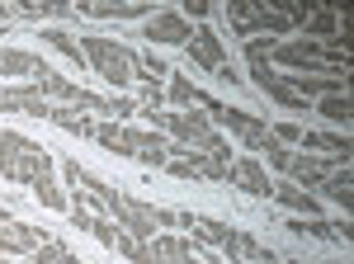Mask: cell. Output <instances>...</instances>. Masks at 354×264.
I'll return each mask as SVG.
<instances>
[{"mask_svg": "<svg viewBox=\"0 0 354 264\" xmlns=\"http://www.w3.org/2000/svg\"><path fill=\"white\" fill-rule=\"evenodd\" d=\"M354 180H350V165H340V170H335V175H326V180H322V194H326L330 203H340V208L350 212V203H354Z\"/></svg>", "mask_w": 354, "mask_h": 264, "instance_id": "22", "label": "cell"}, {"mask_svg": "<svg viewBox=\"0 0 354 264\" xmlns=\"http://www.w3.org/2000/svg\"><path fill=\"white\" fill-rule=\"evenodd\" d=\"M62 255H66V245H62V241H48V245H38V250L28 255V264H62Z\"/></svg>", "mask_w": 354, "mask_h": 264, "instance_id": "27", "label": "cell"}, {"mask_svg": "<svg viewBox=\"0 0 354 264\" xmlns=\"http://www.w3.org/2000/svg\"><path fill=\"white\" fill-rule=\"evenodd\" d=\"M95 142L113 156H133V128H123V123H95Z\"/></svg>", "mask_w": 354, "mask_h": 264, "instance_id": "20", "label": "cell"}, {"mask_svg": "<svg viewBox=\"0 0 354 264\" xmlns=\"http://www.w3.org/2000/svg\"><path fill=\"white\" fill-rule=\"evenodd\" d=\"M189 264H198V260H189Z\"/></svg>", "mask_w": 354, "mask_h": 264, "instance_id": "36", "label": "cell"}, {"mask_svg": "<svg viewBox=\"0 0 354 264\" xmlns=\"http://www.w3.org/2000/svg\"><path fill=\"white\" fill-rule=\"evenodd\" d=\"M283 264H302V260H283Z\"/></svg>", "mask_w": 354, "mask_h": 264, "instance_id": "35", "label": "cell"}, {"mask_svg": "<svg viewBox=\"0 0 354 264\" xmlns=\"http://www.w3.org/2000/svg\"><path fill=\"white\" fill-rule=\"evenodd\" d=\"M302 28H307V33H317V38H330V33L340 28V19H335L330 10H312V19H307Z\"/></svg>", "mask_w": 354, "mask_h": 264, "instance_id": "26", "label": "cell"}, {"mask_svg": "<svg viewBox=\"0 0 354 264\" xmlns=\"http://www.w3.org/2000/svg\"><path fill=\"white\" fill-rule=\"evenodd\" d=\"M5 19H10V10H5V5H0V24H5Z\"/></svg>", "mask_w": 354, "mask_h": 264, "instance_id": "34", "label": "cell"}, {"mask_svg": "<svg viewBox=\"0 0 354 264\" xmlns=\"http://www.w3.org/2000/svg\"><path fill=\"white\" fill-rule=\"evenodd\" d=\"M48 232L43 227H28V222H10L0 227V255H33L38 245H48Z\"/></svg>", "mask_w": 354, "mask_h": 264, "instance_id": "10", "label": "cell"}, {"mask_svg": "<svg viewBox=\"0 0 354 264\" xmlns=\"http://www.w3.org/2000/svg\"><path fill=\"white\" fill-rule=\"evenodd\" d=\"M0 175L15 185H33V180L53 175V156H48V147L28 142L24 132H0Z\"/></svg>", "mask_w": 354, "mask_h": 264, "instance_id": "1", "label": "cell"}, {"mask_svg": "<svg viewBox=\"0 0 354 264\" xmlns=\"http://www.w3.org/2000/svg\"><path fill=\"white\" fill-rule=\"evenodd\" d=\"M208 19V15H213V5H208V0H185V19Z\"/></svg>", "mask_w": 354, "mask_h": 264, "instance_id": "32", "label": "cell"}, {"mask_svg": "<svg viewBox=\"0 0 354 264\" xmlns=\"http://www.w3.org/2000/svg\"><path fill=\"white\" fill-rule=\"evenodd\" d=\"M288 232L293 236H317V241H350V227L345 222H322V217H293Z\"/></svg>", "mask_w": 354, "mask_h": 264, "instance_id": "16", "label": "cell"}, {"mask_svg": "<svg viewBox=\"0 0 354 264\" xmlns=\"http://www.w3.org/2000/svg\"><path fill=\"white\" fill-rule=\"evenodd\" d=\"M28 189L38 194V203H43V208H53V212H71V198L62 194V185H57L53 175H43V180H33Z\"/></svg>", "mask_w": 354, "mask_h": 264, "instance_id": "24", "label": "cell"}, {"mask_svg": "<svg viewBox=\"0 0 354 264\" xmlns=\"http://www.w3.org/2000/svg\"><path fill=\"white\" fill-rule=\"evenodd\" d=\"M0 264H5V260H0Z\"/></svg>", "mask_w": 354, "mask_h": 264, "instance_id": "37", "label": "cell"}, {"mask_svg": "<svg viewBox=\"0 0 354 264\" xmlns=\"http://www.w3.org/2000/svg\"><path fill=\"white\" fill-rule=\"evenodd\" d=\"M5 76L38 80V76H48V62H43L38 53H24V48H0V80Z\"/></svg>", "mask_w": 354, "mask_h": 264, "instance_id": "13", "label": "cell"}, {"mask_svg": "<svg viewBox=\"0 0 354 264\" xmlns=\"http://www.w3.org/2000/svg\"><path fill=\"white\" fill-rule=\"evenodd\" d=\"M76 15H90V19H151L156 10L151 5H76Z\"/></svg>", "mask_w": 354, "mask_h": 264, "instance_id": "19", "label": "cell"}, {"mask_svg": "<svg viewBox=\"0 0 354 264\" xmlns=\"http://www.w3.org/2000/svg\"><path fill=\"white\" fill-rule=\"evenodd\" d=\"M38 38H43L48 48H57L71 66H85V53H81V38H76V33H66V28H43Z\"/></svg>", "mask_w": 354, "mask_h": 264, "instance_id": "21", "label": "cell"}, {"mask_svg": "<svg viewBox=\"0 0 354 264\" xmlns=\"http://www.w3.org/2000/svg\"><path fill=\"white\" fill-rule=\"evenodd\" d=\"M137 38H147V48H151V43H156V48H189L194 28H189V19H185L180 10H156V15L142 24Z\"/></svg>", "mask_w": 354, "mask_h": 264, "instance_id": "5", "label": "cell"}, {"mask_svg": "<svg viewBox=\"0 0 354 264\" xmlns=\"http://www.w3.org/2000/svg\"><path fill=\"white\" fill-rule=\"evenodd\" d=\"M189 62L194 66H203V71H218V66H227V43L218 38V28L213 24H198L189 38Z\"/></svg>", "mask_w": 354, "mask_h": 264, "instance_id": "7", "label": "cell"}, {"mask_svg": "<svg viewBox=\"0 0 354 264\" xmlns=\"http://www.w3.org/2000/svg\"><path fill=\"white\" fill-rule=\"evenodd\" d=\"M298 147H312V151H330V156L345 160V165H350V156H354V142L345 137V132H302Z\"/></svg>", "mask_w": 354, "mask_h": 264, "instance_id": "17", "label": "cell"}, {"mask_svg": "<svg viewBox=\"0 0 354 264\" xmlns=\"http://www.w3.org/2000/svg\"><path fill=\"white\" fill-rule=\"evenodd\" d=\"M227 185L245 189V194H255V198H270V175H265V160L260 156H236L232 160V170H227Z\"/></svg>", "mask_w": 354, "mask_h": 264, "instance_id": "8", "label": "cell"}, {"mask_svg": "<svg viewBox=\"0 0 354 264\" xmlns=\"http://www.w3.org/2000/svg\"><path fill=\"white\" fill-rule=\"evenodd\" d=\"M198 156H203V180H213V185L227 180V170H232V160H236L222 132H208V142L198 147Z\"/></svg>", "mask_w": 354, "mask_h": 264, "instance_id": "11", "label": "cell"}, {"mask_svg": "<svg viewBox=\"0 0 354 264\" xmlns=\"http://www.w3.org/2000/svg\"><path fill=\"white\" fill-rule=\"evenodd\" d=\"M270 137H274V142H283V147H298V142H302V123H274Z\"/></svg>", "mask_w": 354, "mask_h": 264, "instance_id": "28", "label": "cell"}, {"mask_svg": "<svg viewBox=\"0 0 354 264\" xmlns=\"http://www.w3.org/2000/svg\"><path fill=\"white\" fill-rule=\"evenodd\" d=\"M81 53H85V62L95 66V76L104 80V85H133V53H137V48L118 43V38L85 33V38H81Z\"/></svg>", "mask_w": 354, "mask_h": 264, "instance_id": "2", "label": "cell"}, {"mask_svg": "<svg viewBox=\"0 0 354 264\" xmlns=\"http://www.w3.org/2000/svg\"><path fill=\"white\" fill-rule=\"evenodd\" d=\"M133 156L142 160V165H156V170H161L165 160H170V142H165V132L133 128Z\"/></svg>", "mask_w": 354, "mask_h": 264, "instance_id": "15", "label": "cell"}, {"mask_svg": "<svg viewBox=\"0 0 354 264\" xmlns=\"http://www.w3.org/2000/svg\"><path fill=\"white\" fill-rule=\"evenodd\" d=\"M90 236L100 241V245H104V250H113V241H118V227H113L109 217H100V222H95V227H90Z\"/></svg>", "mask_w": 354, "mask_h": 264, "instance_id": "31", "label": "cell"}, {"mask_svg": "<svg viewBox=\"0 0 354 264\" xmlns=\"http://www.w3.org/2000/svg\"><path fill=\"white\" fill-rule=\"evenodd\" d=\"M317 113L330 118V123H340V128H350L354 104H350V95H330V100H317Z\"/></svg>", "mask_w": 354, "mask_h": 264, "instance_id": "25", "label": "cell"}, {"mask_svg": "<svg viewBox=\"0 0 354 264\" xmlns=\"http://www.w3.org/2000/svg\"><path fill=\"white\" fill-rule=\"evenodd\" d=\"M48 118H53L62 132H76V137H95V123H90L85 113H76L71 104H53V113H48Z\"/></svg>", "mask_w": 354, "mask_h": 264, "instance_id": "23", "label": "cell"}, {"mask_svg": "<svg viewBox=\"0 0 354 264\" xmlns=\"http://www.w3.org/2000/svg\"><path fill=\"white\" fill-rule=\"evenodd\" d=\"M270 198H279V208L298 212V217H317V212H322V198H317V194H307V189L288 185V180L270 185Z\"/></svg>", "mask_w": 354, "mask_h": 264, "instance_id": "14", "label": "cell"}, {"mask_svg": "<svg viewBox=\"0 0 354 264\" xmlns=\"http://www.w3.org/2000/svg\"><path fill=\"white\" fill-rule=\"evenodd\" d=\"M265 160H270L274 170H288V160H293V147H283V142H270V147H265Z\"/></svg>", "mask_w": 354, "mask_h": 264, "instance_id": "30", "label": "cell"}, {"mask_svg": "<svg viewBox=\"0 0 354 264\" xmlns=\"http://www.w3.org/2000/svg\"><path fill=\"white\" fill-rule=\"evenodd\" d=\"M340 165H345V160H335V156H312V151H302V156H298V151H293V160H288L283 175H288V185H298V189L312 194V189H322V180L335 175Z\"/></svg>", "mask_w": 354, "mask_h": 264, "instance_id": "6", "label": "cell"}, {"mask_svg": "<svg viewBox=\"0 0 354 264\" xmlns=\"http://www.w3.org/2000/svg\"><path fill=\"white\" fill-rule=\"evenodd\" d=\"M250 76H255V85H260V95H270L274 104H283V109H307V100L288 90V80L279 76L270 62H250Z\"/></svg>", "mask_w": 354, "mask_h": 264, "instance_id": "9", "label": "cell"}, {"mask_svg": "<svg viewBox=\"0 0 354 264\" xmlns=\"http://www.w3.org/2000/svg\"><path fill=\"white\" fill-rule=\"evenodd\" d=\"M274 38H245V62H270Z\"/></svg>", "mask_w": 354, "mask_h": 264, "instance_id": "29", "label": "cell"}, {"mask_svg": "<svg viewBox=\"0 0 354 264\" xmlns=\"http://www.w3.org/2000/svg\"><path fill=\"white\" fill-rule=\"evenodd\" d=\"M0 113H24V118H48L53 113V104L33 90V85H24V90H0Z\"/></svg>", "mask_w": 354, "mask_h": 264, "instance_id": "12", "label": "cell"}, {"mask_svg": "<svg viewBox=\"0 0 354 264\" xmlns=\"http://www.w3.org/2000/svg\"><path fill=\"white\" fill-rule=\"evenodd\" d=\"M203 113H213L232 137H241V147L250 151V156H255V151H265V147L274 142L270 128H265V118H255V113H245V109H227V104H218L213 95L203 100Z\"/></svg>", "mask_w": 354, "mask_h": 264, "instance_id": "4", "label": "cell"}, {"mask_svg": "<svg viewBox=\"0 0 354 264\" xmlns=\"http://www.w3.org/2000/svg\"><path fill=\"white\" fill-rule=\"evenodd\" d=\"M203 100H208V95H203L189 76H170L165 80V104L170 109H203Z\"/></svg>", "mask_w": 354, "mask_h": 264, "instance_id": "18", "label": "cell"}, {"mask_svg": "<svg viewBox=\"0 0 354 264\" xmlns=\"http://www.w3.org/2000/svg\"><path fill=\"white\" fill-rule=\"evenodd\" d=\"M137 113L151 118V132H170L180 147H203L208 132H213V118L198 113V109H142L137 104Z\"/></svg>", "mask_w": 354, "mask_h": 264, "instance_id": "3", "label": "cell"}, {"mask_svg": "<svg viewBox=\"0 0 354 264\" xmlns=\"http://www.w3.org/2000/svg\"><path fill=\"white\" fill-rule=\"evenodd\" d=\"M213 76H218V80H227V85H241V80H245V76H236V71H232V62H227V66H218Z\"/></svg>", "mask_w": 354, "mask_h": 264, "instance_id": "33", "label": "cell"}]
</instances>
